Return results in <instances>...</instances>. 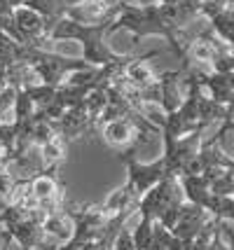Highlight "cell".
Wrapping results in <instances>:
<instances>
[{"instance_id": "9c48e42d", "label": "cell", "mask_w": 234, "mask_h": 250, "mask_svg": "<svg viewBox=\"0 0 234 250\" xmlns=\"http://www.w3.org/2000/svg\"><path fill=\"white\" fill-rule=\"evenodd\" d=\"M56 131H59V136L64 141H82V138H89V136H99V126L87 115L82 101L78 105L66 108V112L61 115V120L56 122Z\"/></svg>"}, {"instance_id": "ffe728a7", "label": "cell", "mask_w": 234, "mask_h": 250, "mask_svg": "<svg viewBox=\"0 0 234 250\" xmlns=\"http://www.w3.org/2000/svg\"><path fill=\"white\" fill-rule=\"evenodd\" d=\"M209 28H211L220 40L232 44V31H234V7H227L220 14H215L209 19Z\"/></svg>"}, {"instance_id": "52a82bcc", "label": "cell", "mask_w": 234, "mask_h": 250, "mask_svg": "<svg viewBox=\"0 0 234 250\" xmlns=\"http://www.w3.org/2000/svg\"><path fill=\"white\" fill-rule=\"evenodd\" d=\"M12 23H14V31L19 35L21 44L43 47V42H47V35L52 31V23L47 21L40 12L31 10L26 5L12 7Z\"/></svg>"}, {"instance_id": "4dcf8cb0", "label": "cell", "mask_w": 234, "mask_h": 250, "mask_svg": "<svg viewBox=\"0 0 234 250\" xmlns=\"http://www.w3.org/2000/svg\"><path fill=\"white\" fill-rule=\"evenodd\" d=\"M0 5H5V7H19V5H23V0H0Z\"/></svg>"}, {"instance_id": "ba28073f", "label": "cell", "mask_w": 234, "mask_h": 250, "mask_svg": "<svg viewBox=\"0 0 234 250\" xmlns=\"http://www.w3.org/2000/svg\"><path fill=\"white\" fill-rule=\"evenodd\" d=\"M120 159L127 166V180H131L138 196L145 194L155 183H159L167 175V166L162 157H157L152 162H138L134 159V150H127V152H120Z\"/></svg>"}, {"instance_id": "44dd1931", "label": "cell", "mask_w": 234, "mask_h": 250, "mask_svg": "<svg viewBox=\"0 0 234 250\" xmlns=\"http://www.w3.org/2000/svg\"><path fill=\"white\" fill-rule=\"evenodd\" d=\"M206 210L215 220H234V196L232 194H211Z\"/></svg>"}, {"instance_id": "e0dca14e", "label": "cell", "mask_w": 234, "mask_h": 250, "mask_svg": "<svg viewBox=\"0 0 234 250\" xmlns=\"http://www.w3.org/2000/svg\"><path fill=\"white\" fill-rule=\"evenodd\" d=\"M43 231H45V236L56 241V246L59 243H66V241H70V236H73V218L68 215L66 210L61 208V210H56V213H49V215H45V220H43Z\"/></svg>"}, {"instance_id": "d590c367", "label": "cell", "mask_w": 234, "mask_h": 250, "mask_svg": "<svg viewBox=\"0 0 234 250\" xmlns=\"http://www.w3.org/2000/svg\"><path fill=\"white\" fill-rule=\"evenodd\" d=\"M106 250H112V248H106Z\"/></svg>"}, {"instance_id": "7402d4cb", "label": "cell", "mask_w": 234, "mask_h": 250, "mask_svg": "<svg viewBox=\"0 0 234 250\" xmlns=\"http://www.w3.org/2000/svg\"><path fill=\"white\" fill-rule=\"evenodd\" d=\"M152 225H155V220H152V218L141 215L138 225L131 229V239H134V248L136 250H145V248H148L150 236H152Z\"/></svg>"}, {"instance_id": "d6a6232c", "label": "cell", "mask_w": 234, "mask_h": 250, "mask_svg": "<svg viewBox=\"0 0 234 250\" xmlns=\"http://www.w3.org/2000/svg\"><path fill=\"white\" fill-rule=\"evenodd\" d=\"M155 2H159V5H176L178 0H155Z\"/></svg>"}, {"instance_id": "8992f818", "label": "cell", "mask_w": 234, "mask_h": 250, "mask_svg": "<svg viewBox=\"0 0 234 250\" xmlns=\"http://www.w3.org/2000/svg\"><path fill=\"white\" fill-rule=\"evenodd\" d=\"M64 210L73 218V236L75 241H101L106 234L108 215L101 210V204H78L64 201Z\"/></svg>"}, {"instance_id": "5b68a950", "label": "cell", "mask_w": 234, "mask_h": 250, "mask_svg": "<svg viewBox=\"0 0 234 250\" xmlns=\"http://www.w3.org/2000/svg\"><path fill=\"white\" fill-rule=\"evenodd\" d=\"M183 201H185V196H183V189H180L178 175L167 173L159 183H155V185L150 187L145 194H141L136 210H138L141 215L159 220L171 206H178Z\"/></svg>"}, {"instance_id": "7c38bea8", "label": "cell", "mask_w": 234, "mask_h": 250, "mask_svg": "<svg viewBox=\"0 0 234 250\" xmlns=\"http://www.w3.org/2000/svg\"><path fill=\"white\" fill-rule=\"evenodd\" d=\"M209 220H211V213L204 206H197V204L185 201L183 208H180L178 218H176V222H173V227H171V234L183 241H192L194 234H197Z\"/></svg>"}, {"instance_id": "f1b7e54d", "label": "cell", "mask_w": 234, "mask_h": 250, "mask_svg": "<svg viewBox=\"0 0 234 250\" xmlns=\"http://www.w3.org/2000/svg\"><path fill=\"white\" fill-rule=\"evenodd\" d=\"M188 248H190V241H183V239H178V236H171L167 250H188Z\"/></svg>"}, {"instance_id": "484cf974", "label": "cell", "mask_w": 234, "mask_h": 250, "mask_svg": "<svg viewBox=\"0 0 234 250\" xmlns=\"http://www.w3.org/2000/svg\"><path fill=\"white\" fill-rule=\"evenodd\" d=\"M171 236H173V234H171L159 220H155V225H152V236H150V243H148L145 250H167Z\"/></svg>"}, {"instance_id": "d6986e66", "label": "cell", "mask_w": 234, "mask_h": 250, "mask_svg": "<svg viewBox=\"0 0 234 250\" xmlns=\"http://www.w3.org/2000/svg\"><path fill=\"white\" fill-rule=\"evenodd\" d=\"M66 147H68V141H64L61 136H54L52 141L40 145V154H43L45 168H59L64 164V159H66Z\"/></svg>"}, {"instance_id": "3957f363", "label": "cell", "mask_w": 234, "mask_h": 250, "mask_svg": "<svg viewBox=\"0 0 234 250\" xmlns=\"http://www.w3.org/2000/svg\"><path fill=\"white\" fill-rule=\"evenodd\" d=\"M148 133H159V126L152 124L150 120H131V117L110 120L99 129V136L103 138V143L117 152L136 150L141 136H148Z\"/></svg>"}, {"instance_id": "836d02e7", "label": "cell", "mask_w": 234, "mask_h": 250, "mask_svg": "<svg viewBox=\"0 0 234 250\" xmlns=\"http://www.w3.org/2000/svg\"><path fill=\"white\" fill-rule=\"evenodd\" d=\"M0 154H5V147H2V141H0Z\"/></svg>"}, {"instance_id": "d4e9b609", "label": "cell", "mask_w": 234, "mask_h": 250, "mask_svg": "<svg viewBox=\"0 0 234 250\" xmlns=\"http://www.w3.org/2000/svg\"><path fill=\"white\" fill-rule=\"evenodd\" d=\"M14 98H17V87L5 84L0 91V122H12L14 112Z\"/></svg>"}, {"instance_id": "7a4b0ae2", "label": "cell", "mask_w": 234, "mask_h": 250, "mask_svg": "<svg viewBox=\"0 0 234 250\" xmlns=\"http://www.w3.org/2000/svg\"><path fill=\"white\" fill-rule=\"evenodd\" d=\"M19 61H26L33 68L38 80L43 84H49V87L64 84L66 75L73 73V70L89 68V63L85 59H68V56L47 52L45 47H35V44H23L21 52H19Z\"/></svg>"}, {"instance_id": "6da1fadb", "label": "cell", "mask_w": 234, "mask_h": 250, "mask_svg": "<svg viewBox=\"0 0 234 250\" xmlns=\"http://www.w3.org/2000/svg\"><path fill=\"white\" fill-rule=\"evenodd\" d=\"M115 19H103L99 23H78L68 17H59L47 35V40H78L82 44V59L89 65H106L120 61L124 54L112 52L106 38L110 35V26Z\"/></svg>"}, {"instance_id": "30bf717a", "label": "cell", "mask_w": 234, "mask_h": 250, "mask_svg": "<svg viewBox=\"0 0 234 250\" xmlns=\"http://www.w3.org/2000/svg\"><path fill=\"white\" fill-rule=\"evenodd\" d=\"M43 220H45V213L40 208H33L28 213V218L17 222L12 229H7L12 241H17L21 246V250H40L47 243V236L43 231Z\"/></svg>"}, {"instance_id": "1f68e13d", "label": "cell", "mask_w": 234, "mask_h": 250, "mask_svg": "<svg viewBox=\"0 0 234 250\" xmlns=\"http://www.w3.org/2000/svg\"><path fill=\"white\" fill-rule=\"evenodd\" d=\"M7 206H10V199H7V196H2V194H0V210H5Z\"/></svg>"}, {"instance_id": "cb8c5ba5", "label": "cell", "mask_w": 234, "mask_h": 250, "mask_svg": "<svg viewBox=\"0 0 234 250\" xmlns=\"http://www.w3.org/2000/svg\"><path fill=\"white\" fill-rule=\"evenodd\" d=\"M209 189L211 194H232L234 196V168L220 171L209 180Z\"/></svg>"}, {"instance_id": "8fae6325", "label": "cell", "mask_w": 234, "mask_h": 250, "mask_svg": "<svg viewBox=\"0 0 234 250\" xmlns=\"http://www.w3.org/2000/svg\"><path fill=\"white\" fill-rule=\"evenodd\" d=\"M157 84H159V108L162 112H173L180 108L183 98L188 96V82L183 70H164L157 75Z\"/></svg>"}, {"instance_id": "f546056e", "label": "cell", "mask_w": 234, "mask_h": 250, "mask_svg": "<svg viewBox=\"0 0 234 250\" xmlns=\"http://www.w3.org/2000/svg\"><path fill=\"white\" fill-rule=\"evenodd\" d=\"M206 250H232V246H225V243H220V241L213 236V241L206 246Z\"/></svg>"}, {"instance_id": "5bb4252c", "label": "cell", "mask_w": 234, "mask_h": 250, "mask_svg": "<svg viewBox=\"0 0 234 250\" xmlns=\"http://www.w3.org/2000/svg\"><path fill=\"white\" fill-rule=\"evenodd\" d=\"M138 192L134 189L131 185V180H127L124 185H120L117 189H112L110 194L106 196V201L101 204V210L110 218L115 213H120V210H127V208H138Z\"/></svg>"}, {"instance_id": "e575fe53", "label": "cell", "mask_w": 234, "mask_h": 250, "mask_svg": "<svg viewBox=\"0 0 234 250\" xmlns=\"http://www.w3.org/2000/svg\"><path fill=\"white\" fill-rule=\"evenodd\" d=\"M0 250H10V248H0Z\"/></svg>"}, {"instance_id": "2e32d148", "label": "cell", "mask_w": 234, "mask_h": 250, "mask_svg": "<svg viewBox=\"0 0 234 250\" xmlns=\"http://www.w3.org/2000/svg\"><path fill=\"white\" fill-rule=\"evenodd\" d=\"M178 183H180V189H183L185 201L206 208L209 199H211V189H209V180H206L204 175H201V173L178 175Z\"/></svg>"}, {"instance_id": "4316f807", "label": "cell", "mask_w": 234, "mask_h": 250, "mask_svg": "<svg viewBox=\"0 0 234 250\" xmlns=\"http://www.w3.org/2000/svg\"><path fill=\"white\" fill-rule=\"evenodd\" d=\"M40 250H99V241H75L70 239L66 243H59V246H49L45 243Z\"/></svg>"}, {"instance_id": "83f0119b", "label": "cell", "mask_w": 234, "mask_h": 250, "mask_svg": "<svg viewBox=\"0 0 234 250\" xmlns=\"http://www.w3.org/2000/svg\"><path fill=\"white\" fill-rule=\"evenodd\" d=\"M110 248L112 250H136L134 248V239H131V229H127V225H124V227L115 234Z\"/></svg>"}, {"instance_id": "277c9868", "label": "cell", "mask_w": 234, "mask_h": 250, "mask_svg": "<svg viewBox=\"0 0 234 250\" xmlns=\"http://www.w3.org/2000/svg\"><path fill=\"white\" fill-rule=\"evenodd\" d=\"M206 124L197 126L194 131H190L180 138H171V136H162L164 141V166H167V173L171 175H185L190 171V166L197 157L201 141H204V133H206Z\"/></svg>"}, {"instance_id": "9a60e30c", "label": "cell", "mask_w": 234, "mask_h": 250, "mask_svg": "<svg viewBox=\"0 0 234 250\" xmlns=\"http://www.w3.org/2000/svg\"><path fill=\"white\" fill-rule=\"evenodd\" d=\"M201 89L209 91V98H213L215 103L223 105H232L234 98V75L232 73H209V77L204 80Z\"/></svg>"}, {"instance_id": "603a6c76", "label": "cell", "mask_w": 234, "mask_h": 250, "mask_svg": "<svg viewBox=\"0 0 234 250\" xmlns=\"http://www.w3.org/2000/svg\"><path fill=\"white\" fill-rule=\"evenodd\" d=\"M23 91L31 96V101L35 103V108H45L47 103L54 98L56 94V87H49V84H43V82H35V84H28V87H23Z\"/></svg>"}, {"instance_id": "ac0fdd59", "label": "cell", "mask_w": 234, "mask_h": 250, "mask_svg": "<svg viewBox=\"0 0 234 250\" xmlns=\"http://www.w3.org/2000/svg\"><path fill=\"white\" fill-rule=\"evenodd\" d=\"M232 117V105H223V103H215L213 98L199 96V103H197V120L206 122V124H220L223 120Z\"/></svg>"}, {"instance_id": "4fadbf2b", "label": "cell", "mask_w": 234, "mask_h": 250, "mask_svg": "<svg viewBox=\"0 0 234 250\" xmlns=\"http://www.w3.org/2000/svg\"><path fill=\"white\" fill-rule=\"evenodd\" d=\"M159 52H148L143 56H134L129 63L124 65V70L120 73V77L124 80V84L127 87H131L134 91H141L145 89L148 84H152L157 80L155 70H152V65H150V59H155Z\"/></svg>"}]
</instances>
